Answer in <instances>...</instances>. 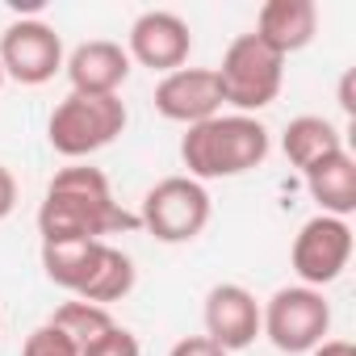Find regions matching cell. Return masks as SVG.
<instances>
[{
	"mask_svg": "<svg viewBox=\"0 0 356 356\" xmlns=\"http://www.w3.org/2000/svg\"><path fill=\"white\" fill-rule=\"evenodd\" d=\"M155 109L168 122L197 126L222 113V88L214 67H176L155 84Z\"/></svg>",
	"mask_w": 356,
	"mask_h": 356,
	"instance_id": "obj_10",
	"label": "cell"
},
{
	"mask_svg": "<svg viewBox=\"0 0 356 356\" xmlns=\"http://www.w3.org/2000/svg\"><path fill=\"white\" fill-rule=\"evenodd\" d=\"M51 327L55 331H63L80 352L88 348V343H97L105 331H113L118 323H113V314H109V306H97V302H63L55 314H51Z\"/></svg>",
	"mask_w": 356,
	"mask_h": 356,
	"instance_id": "obj_17",
	"label": "cell"
},
{
	"mask_svg": "<svg viewBox=\"0 0 356 356\" xmlns=\"http://www.w3.org/2000/svg\"><path fill=\"white\" fill-rule=\"evenodd\" d=\"M0 88H5V67H0Z\"/></svg>",
	"mask_w": 356,
	"mask_h": 356,
	"instance_id": "obj_24",
	"label": "cell"
},
{
	"mask_svg": "<svg viewBox=\"0 0 356 356\" xmlns=\"http://www.w3.org/2000/svg\"><path fill=\"white\" fill-rule=\"evenodd\" d=\"M314 30H318V9H314V0H268V5L256 13V30H252V34H256L268 51H277V55L285 59V55L310 47Z\"/></svg>",
	"mask_w": 356,
	"mask_h": 356,
	"instance_id": "obj_14",
	"label": "cell"
},
{
	"mask_svg": "<svg viewBox=\"0 0 356 356\" xmlns=\"http://www.w3.org/2000/svg\"><path fill=\"white\" fill-rule=\"evenodd\" d=\"M17 206V181H13V172L0 163V222H5Z\"/></svg>",
	"mask_w": 356,
	"mask_h": 356,
	"instance_id": "obj_21",
	"label": "cell"
},
{
	"mask_svg": "<svg viewBox=\"0 0 356 356\" xmlns=\"http://www.w3.org/2000/svg\"><path fill=\"white\" fill-rule=\"evenodd\" d=\"M42 268L55 285H63L67 293H76L80 302H122L134 289V260L105 243H42Z\"/></svg>",
	"mask_w": 356,
	"mask_h": 356,
	"instance_id": "obj_3",
	"label": "cell"
},
{
	"mask_svg": "<svg viewBox=\"0 0 356 356\" xmlns=\"http://www.w3.org/2000/svg\"><path fill=\"white\" fill-rule=\"evenodd\" d=\"M22 356H80V348H76L63 331H55L51 323H42L38 331H30V335H26Z\"/></svg>",
	"mask_w": 356,
	"mask_h": 356,
	"instance_id": "obj_18",
	"label": "cell"
},
{
	"mask_svg": "<svg viewBox=\"0 0 356 356\" xmlns=\"http://www.w3.org/2000/svg\"><path fill=\"white\" fill-rule=\"evenodd\" d=\"M339 105H343V113H356V101H352V76H343V84H339Z\"/></svg>",
	"mask_w": 356,
	"mask_h": 356,
	"instance_id": "obj_23",
	"label": "cell"
},
{
	"mask_svg": "<svg viewBox=\"0 0 356 356\" xmlns=\"http://www.w3.org/2000/svg\"><path fill=\"white\" fill-rule=\"evenodd\" d=\"M310 356H356V348H352L348 339H323Z\"/></svg>",
	"mask_w": 356,
	"mask_h": 356,
	"instance_id": "obj_22",
	"label": "cell"
},
{
	"mask_svg": "<svg viewBox=\"0 0 356 356\" xmlns=\"http://www.w3.org/2000/svg\"><path fill=\"white\" fill-rule=\"evenodd\" d=\"M134 227H138V214H126L113 202L105 172L92 163H72L55 172L38 210L42 243H92V239L134 231Z\"/></svg>",
	"mask_w": 356,
	"mask_h": 356,
	"instance_id": "obj_1",
	"label": "cell"
},
{
	"mask_svg": "<svg viewBox=\"0 0 356 356\" xmlns=\"http://www.w3.org/2000/svg\"><path fill=\"white\" fill-rule=\"evenodd\" d=\"M189 51H193V34H189L185 17H176L168 9H147V13L134 17V26H130V51L126 55L138 59L143 67L168 76L176 67H185Z\"/></svg>",
	"mask_w": 356,
	"mask_h": 356,
	"instance_id": "obj_11",
	"label": "cell"
},
{
	"mask_svg": "<svg viewBox=\"0 0 356 356\" xmlns=\"http://www.w3.org/2000/svg\"><path fill=\"white\" fill-rule=\"evenodd\" d=\"M63 67H67L72 92H84V97H118V88L130 76V55L118 42H109V38H92V42H80L63 59Z\"/></svg>",
	"mask_w": 356,
	"mask_h": 356,
	"instance_id": "obj_13",
	"label": "cell"
},
{
	"mask_svg": "<svg viewBox=\"0 0 356 356\" xmlns=\"http://www.w3.org/2000/svg\"><path fill=\"white\" fill-rule=\"evenodd\" d=\"M327 331H331V306H327L323 289L285 285L260 306V335H268L273 348H281L289 356L314 352L327 339Z\"/></svg>",
	"mask_w": 356,
	"mask_h": 356,
	"instance_id": "obj_6",
	"label": "cell"
},
{
	"mask_svg": "<svg viewBox=\"0 0 356 356\" xmlns=\"http://www.w3.org/2000/svg\"><path fill=\"white\" fill-rule=\"evenodd\" d=\"M289 260H293V273H298L302 285H310V289L331 285L352 260V227H348V218L314 214L310 222H302Z\"/></svg>",
	"mask_w": 356,
	"mask_h": 356,
	"instance_id": "obj_8",
	"label": "cell"
},
{
	"mask_svg": "<svg viewBox=\"0 0 356 356\" xmlns=\"http://www.w3.org/2000/svg\"><path fill=\"white\" fill-rule=\"evenodd\" d=\"M126 130V105L122 97H84V92H67L51 122H47V138L63 159H84L97 155L101 147H109L118 134Z\"/></svg>",
	"mask_w": 356,
	"mask_h": 356,
	"instance_id": "obj_4",
	"label": "cell"
},
{
	"mask_svg": "<svg viewBox=\"0 0 356 356\" xmlns=\"http://www.w3.org/2000/svg\"><path fill=\"white\" fill-rule=\"evenodd\" d=\"M0 67L9 80L38 88L55 80V72L63 67V38L55 34V26L38 17H22L0 34Z\"/></svg>",
	"mask_w": 356,
	"mask_h": 356,
	"instance_id": "obj_9",
	"label": "cell"
},
{
	"mask_svg": "<svg viewBox=\"0 0 356 356\" xmlns=\"http://www.w3.org/2000/svg\"><path fill=\"white\" fill-rule=\"evenodd\" d=\"M168 356H231V352H222L214 339H206V335H189V339H181V343H172V352Z\"/></svg>",
	"mask_w": 356,
	"mask_h": 356,
	"instance_id": "obj_20",
	"label": "cell"
},
{
	"mask_svg": "<svg viewBox=\"0 0 356 356\" xmlns=\"http://www.w3.org/2000/svg\"><path fill=\"white\" fill-rule=\"evenodd\" d=\"M210 222V193L193 176H163L147 189L138 227H147L159 243H193Z\"/></svg>",
	"mask_w": 356,
	"mask_h": 356,
	"instance_id": "obj_7",
	"label": "cell"
},
{
	"mask_svg": "<svg viewBox=\"0 0 356 356\" xmlns=\"http://www.w3.org/2000/svg\"><path fill=\"white\" fill-rule=\"evenodd\" d=\"M281 147H285V159H289L293 168L306 172V168H314L318 159L343 151V134H339L327 118H318V113H302V118H293V122L285 126Z\"/></svg>",
	"mask_w": 356,
	"mask_h": 356,
	"instance_id": "obj_16",
	"label": "cell"
},
{
	"mask_svg": "<svg viewBox=\"0 0 356 356\" xmlns=\"http://www.w3.org/2000/svg\"><path fill=\"white\" fill-rule=\"evenodd\" d=\"M214 76H218V88H222V105H235L239 113L252 118L256 109L277 101L281 80H285V59L277 51H268L256 34H239L227 47Z\"/></svg>",
	"mask_w": 356,
	"mask_h": 356,
	"instance_id": "obj_5",
	"label": "cell"
},
{
	"mask_svg": "<svg viewBox=\"0 0 356 356\" xmlns=\"http://www.w3.org/2000/svg\"><path fill=\"white\" fill-rule=\"evenodd\" d=\"M260 335V302L252 289L227 281L206 293V339H214L222 352L252 348Z\"/></svg>",
	"mask_w": 356,
	"mask_h": 356,
	"instance_id": "obj_12",
	"label": "cell"
},
{
	"mask_svg": "<svg viewBox=\"0 0 356 356\" xmlns=\"http://www.w3.org/2000/svg\"><path fill=\"white\" fill-rule=\"evenodd\" d=\"M302 176H306L310 197L318 202V214L348 218L356 210V159L348 155V147L335 151V155H327V159H318Z\"/></svg>",
	"mask_w": 356,
	"mask_h": 356,
	"instance_id": "obj_15",
	"label": "cell"
},
{
	"mask_svg": "<svg viewBox=\"0 0 356 356\" xmlns=\"http://www.w3.org/2000/svg\"><path fill=\"white\" fill-rule=\"evenodd\" d=\"M80 356H138V339H134L126 327H113V331H105L97 343H88Z\"/></svg>",
	"mask_w": 356,
	"mask_h": 356,
	"instance_id": "obj_19",
	"label": "cell"
},
{
	"mask_svg": "<svg viewBox=\"0 0 356 356\" xmlns=\"http://www.w3.org/2000/svg\"><path fill=\"white\" fill-rule=\"evenodd\" d=\"M268 155V130L264 122L248 113H218L210 122H197L181 138V159L193 181H222L260 168Z\"/></svg>",
	"mask_w": 356,
	"mask_h": 356,
	"instance_id": "obj_2",
	"label": "cell"
}]
</instances>
